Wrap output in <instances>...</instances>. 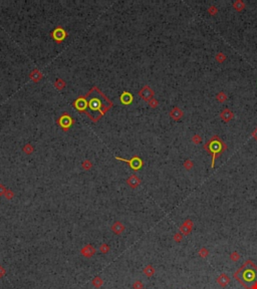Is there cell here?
Returning <instances> with one entry per match:
<instances>
[{"label":"cell","instance_id":"cell-20","mask_svg":"<svg viewBox=\"0 0 257 289\" xmlns=\"http://www.w3.org/2000/svg\"><path fill=\"white\" fill-rule=\"evenodd\" d=\"M192 142L196 144H199L201 142H202V138L199 135H194L192 137Z\"/></svg>","mask_w":257,"mask_h":289},{"label":"cell","instance_id":"cell-4","mask_svg":"<svg viewBox=\"0 0 257 289\" xmlns=\"http://www.w3.org/2000/svg\"><path fill=\"white\" fill-rule=\"evenodd\" d=\"M193 225H194V223H193L191 219L185 220V222L180 226V233L182 235H185V236L190 235V233L192 232V229H193Z\"/></svg>","mask_w":257,"mask_h":289},{"label":"cell","instance_id":"cell-18","mask_svg":"<svg viewBox=\"0 0 257 289\" xmlns=\"http://www.w3.org/2000/svg\"><path fill=\"white\" fill-rule=\"evenodd\" d=\"M215 59L217 60L218 62H220V63H222L224 60L226 59V55L224 54L223 52H218L217 54H216V56H215Z\"/></svg>","mask_w":257,"mask_h":289},{"label":"cell","instance_id":"cell-15","mask_svg":"<svg viewBox=\"0 0 257 289\" xmlns=\"http://www.w3.org/2000/svg\"><path fill=\"white\" fill-rule=\"evenodd\" d=\"M198 255H199V257H201V258H206L208 255H209V250L205 247H202L199 250V252H198Z\"/></svg>","mask_w":257,"mask_h":289},{"label":"cell","instance_id":"cell-3","mask_svg":"<svg viewBox=\"0 0 257 289\" xmlns=\"http://www.w3.org/2000/svg\"><path fill=\"white\" fill-rule=\"evenodd\" d=\"M204 148L208 153L212 154V164H211V167L214 168L216 158L219 157L221 153L227 149V146H226V144L219 138V136H213L212 138L206 143Z\"/></svg>","mask_w":257,"mask_h":289},{"label":"cell","instance_id":"cell-1","mask_svg":"<svg viewBox=\"0 0 257 289\" xmlns=\"http://www.w3.org/2000/svg\"><path fill=\"white\" fill-rule=\"evenodd\" d=\"M75 106L83 111L93 121H98L111 108V103L96 87H93L83 98H80Z\"/></svg>","mask_w":257,"mask_h":289},{"label":"cell","instance_id":"cell-26","mask_svg":"<svg viewBox=\"0 0 257 289\" xmlns=\"http://www.w3.org/2000/svg\"><path fill=\"white\" fill-rule=\"evenodd\" d=\"M252 137L254 138V140L257 141V129H255V130L252 131Z\"/></svg>","mask_w":257,"mask_h":289},{"label":"cell","instance_id":"cell-25","mask_svg":"<svg viewBox=\"0 0 257 289\" xmlns=\"http://www.w3.org/2000/svg\"><path fill=\"white\" fill-rule=\"evenodd\" d=\"M4 275H5V269H4L3 267H2L1 265H0V278L3 277Z\"/></svg>","mask_w":257,"mask_h":289},{"label":"cell","instance_id":"cell-14","mask_svg":"<svg viewBox=\"0 0 257 289\" xmlns=\"http://www.w3.org/2000/svg\"><path fill=\"white\" fill-rule=\"evenodd\" d=\"M104 284V281L103 279H101V277H95L93 279V285L95 286L96 288H98V287H101V285Z\"/></svg>","mask_w":257,"mask_h":289},{"label":"cell","instance_id":"cell-19","mask_svg":"<svg viewBox=\"0 0 257 289\" xmlns=\"http://www.w3.org/2000/svg\"><path fill=\"white\" fill-rule=\"evenodd\" d=\"M193 166H194V163H193L191 160H187V161H185V163H184V168L186 170H188V171H190L191 169L193 168Z\"/></svg>","mask_w":257,"mask_h":289},{"label":"cell","instance_id":"cell-17","mask_svg":"<svg viewBox=\"0 0 257 289\" xmlns=\"http://www.w3.org/2000/svg\"><path fill=\"white\" fill-rule=\"evenodd\" d=\"M240 254L237 252V251H233L232 253L230 254V259L233 261V262H237V261L240 259Z\"/></svg>","mask_w":257,"mask_h":289},{"label":"cell","instance_id":"cell-5","mask_svg":"<svg viewBox=\"0 0 257 289\" xmlns=\"http://www.w3.org/2000/svg\"><path fill=\"white\" fill-rule=\"evenodd\" d=\"M230 281H231L230 277H229L227 274H225V273H222V274H220L217 277V279H216V282H217V284H219L222 288H225L226 286H228V284L230 283Z\"/></svg>","mask_w":257,"mask_h":289},{"label":"cell","instance_id":"cell-9","mask_svg":"<svg viewBox=\"0 0 257 289\" xmlns=\"http://www.w3.org/2000/svg\"><path fill=\"white\" fill-rule=\"evenodd\" d=\"M170 116H171V118H174L175 121H178V120H180V118H181L182 116H183V111L180 108L176 106V108H174L171 111V113H170Z\"/></svg>","mask_w":257,"mask_h":289},{"label":"cell","instance_id":"cell-2","mask_svg":"<svg viewBox=\"0 0 257 289\" xmlns=\"http://www.w3.org/2000/svg\"><path fill=\"white\" fill-rule=\"evenodd\" d=\"M234 278L245 289H252V286L257 282V265L251 260H247L234 273Z\"/></svg>","mask_w":257,"mask_h":289},{"label":"cell","instance_id":"cell-24","mask_svg":"<svg viewBox=\"0 0 257 289\" xmlns=\"http://www.w3.org/2000/svg\"><path fill=\"white\" fill-rule=\"evenodd\" d=\"M173 238H174V241H176V242L179 243L183 240V235L181 234V233H176Z\"/></svg>","mask_w":257,"mask_h":289},{"label":"cell","instance_id":"cell-7","mask_svg":"<svg viewBox=\"0 0 257 289\" xmlns=\"http://www.w3.org/2000/svg\"><path fill=\"white\" fill-rule=\"evenodd\" d=\"M81 255H83L86 258H90L91 256L93 255H95V253H96V249H95V247L93 246H91V245H86L85 247H83V249H81Z\"/></svg>","mask_w":257,"mask_h":289},{"label":"cell","instance_id":"cell-22","mask_svg":"<svg viewBox=\"0 0 257 289\" xmlns=\"http://www.w3.org/2000/svg\"><path fill=\"white\" fill-rule=\"evenodd\" d=\"M100 251H101V253H104V254H106V253H108L109 251H110V246L106 245V244H103V245H101V247H100Z\"/></svg>","mask_w":257,"mask_h":289},{"label":"cell","instance_id":"cell-11","mask_svg":"<svg viewBox=\"0 0 257 289\" xmlns=\"http://www.w3.org/2000/svg\"><path fill=\"white\" fill-rule=\"evenodd\" d=\"M140 179L138 178L137 176H131L130 177V179L128 180V184L130 185V187H132V188H137V187L139 186V184H140Z\"/></svg>","mask_w":257,"mask_h":289},{"label":"cell","instance_id":"cell-21","mask_svg":"<svg viewBox=\"0 0 257 289\" xmlns=\"http://www.w3.org/2000/svg\"><path fill=\"white\" fill-rule=\"evenodd\" d=\"M133 288L134 289H144V284L140 280H137V281H135V283L133 284Z\"/></svg>","mask_w":257,"mask_h":289},{"label":"cell","instance_id":"cell-13","mask_svg":"<svg viewBox=\"0 0 257 289\" xmlns=\"http://www.w3.org/2000/svg\"><path fill=\"white\" fill-rule=\"evenodd\" d=\"M144 273L147 277H152V276L155 274V268L153 267L152 265H147L146 267L144 268Z\"/></svg>","mask_w":257,"mask_h":289},{"label":"cell","instance_id":"cell-23","mask_svg":"<svg viewBox=\"0 0 257 289\" xmlns=\"http://www.w3.org/2000/svg\"><path fill=\"white\" fill-rule=\"evenodd\" d=\"M208 12H209L211 15H215V14H217L218 9H217V7H216V6L212 5V6H210L209 8H208Z\"/></svg>","mask_w":257,"mask_h":289},{"label":"cell","instance_id":"cell-6","mask_svg":"<svg viewBox=\"0 0 257 289\" xmlns=\"http://www.w3.org/2000/svg\"><path fill=\"white\" fill-rule=\"evenodd\" d=\"M220 118L223 121L228 123V121H230L234 118V113L230 108H224L220 113Z\"/></svg>","mask_w":257,"mask_h":289},{"label":"cell","instance_id":"cell-8","mask_svg":"<svg viewBox=\"0 0 257 289\" xmlns=\"http://www.w3.org/2000/svg\"><path fill=\"white\" fill-rule=\"evenodd\" d=\"M140 95H142V98L144 100H149L151 98L153 95H154V92L149 87H145L143 90L140 92Z\"/></svg>","mask_w":257,"mask_h":289},{"label":"cell","instance_id":"cell-12","mask_svg":"<svg viewBox=\"0 0 257 289\" xmlns=\"http://www.w3.org/2000/svg\"><path fill=\"white\" fill-rule=\"evenodd\" d=\"M233 8L237 10V11H242L245 8V3H244L242 0H236L233 3Z\"/></svg>","mask_w":257,"mask_h":289},{"label":"cell","instance_id":"cell-16","mask_svg":"<svg viewBox=\"0 0 257 289\" xmlns=\"http://www.w3.org/2000/svg\"><path fill=\"white\" fill-rule=\"evenodd\" d=\"M216 100H219L220 103H224V101L227 100V95L223 92H220L219 93H217V95H216Z\"/></svg>","mask_w":257,"mask_h":289},{"label":"cell","instance_id":"cell-28","mask_svg":"<svg viewBox=\"0 0 257 289\" xmlns=\"http://www.w3.org/2000/svg\"><path fill=\"white\" fill-rule=\"evenodd\" d=\"M252 289H257V282H256L255 284H254V285L252 286Z\"/></svg>","mask_w":257,"mask_h":289},{"label":"cell","instance_id":"cell-27","mask_svg":"<svg viewBox=\"0 0 257 289\" xmlns=\"http://www.w3.org/2000/svg\"><path fill=\"white\" fill-rule=\"evenodd\" d=\"M3 194H5V189L3 188V186H1V185H0V196H1V195H3Z\"/></svg>","mask_w":257,"mask_h":289},{"label":"cell","instance_id":"cell-10","mask_svg":"<svg viewBox=\"0 0 257 289\" xmlns=\"http://www.w3.org/2000/svg\"><path fill=\"white\" fill-rule=\"evenodd\" d=\"M111 230H113V232L114 233V234H118L119 235V234H121V233L125 230V227H124V225L122 224L121 222H116L113 225V227H111Z\"/></svg>","mask_w":257,"mask_h":289}]
</instances>
